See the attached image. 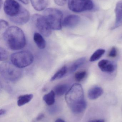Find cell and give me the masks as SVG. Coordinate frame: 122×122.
Wrapping results in <instances>:
<instances>
[{
    "instance_id": "cell-1",
    "label": "cell",
    "mask_w": 122,
    "mask_h": 122,
    "mask_svg": "<svg viewBox=\"0 0 122 122\" xmlns=\"http://www.w3.org/2000/svg\"><path fill=\"white\" fill-rule=\"evenodd\" d=\"M65 99L71 111L74 114L82 113L86 108L84 90L80 84L75 83L69 88L65 94Z\"/></svg>"
},
{
    "instance_id": "cell-2",
    "label": "cell",
    "mask_w": 122,
    "mask_h": 122,
    "mask_svg": "<svg viewBox=\"0 0 122 122\" xmlns=\"http://www.w3.org/2000/svg\"><path fill=\"white\" fill-rule=\"evenodd\" d=\"M3 37L6 46L11 50H20L26 46L24 33L17 26H12L8 28L4 32Z\"/></svg>"
},
{
    "instance_id": "cell-3",
    "label": "cell",
    "mask_w": 122,
    "mask_h": 122,
    "mask_svg": "<svg viewBox=\"0 0 122 122\" xmlns=\"http://www.w3.org/2000/svg\"><path fill=\"white\" fill-rule=\"evenodd\" d=\"M0 73L1 76L9 81L14 82L21 77L22 73L20 68L8 62H4L0 65Z\"/></svg>"
},
{
    "instance_id": "cell-4",
    "label": "cell",
    "mask_w": 122,
    "mask_h": 122,
    "mask_svg": "<svg viewBox=\"0 0 122 122\" xmlns=\"http://www.w3.org/2000/svg\"><path fill=\"white\" fill-rule=\"evenodd\" d=\"M43 16L52 29L60 30L62 25L63 13L60 10L54 8H49L44 10Z\"/></svg>"
},
{
    "instance_id": "cell-5",
    "label": "cell",
    "mask_w": 122,
    "mask_h": 122,
    "mask_svg": "<svg viewBox=\"0 0 122 122\" xmlns=\"http://www.w3.org/2000/svg\"><path fill=\"white\" fill-rule=\"evenodd\" d=\"M11 63L19 68L26 67L34 61L33 54L28 51H22L12 54L10 56Z\"/></svg>"
},
{
    "instance_id": "cell-6",
    "label": "cell",
    "mask_w": 122,
    "mask_h": 122,
    "mask_svg": "<svg viewBox=\"0 0 122 122\" xmlns=\"http://www.w3.org/2000/svg\"><path fill=\"white\" fill-rule=\"evenodd\" d=\"M68 6L73 12L81 13L92 10L94 5L92 0H69Z\"/></svg>"
},
{
    "instance_id": "cell-7",
    "label": "cell",
    "mask_w": 122,
    "mask_h": 122,
    "mask_svg": "<svg viewBox=\"0 0 122 122\" xmlns=\"http://www.w3.org/2000/svg\"><path fill=\"white\" fill-rule=\"evenodd\" d=\"M32 19L36 27L41 35L46 37L50 36L52 29L43 16L39 14H34Z\"/></svg>"
},
{
    "instance_id": "cell-8",
    "label": "cell",
    "mask_w": 122,
    "mask_h": 122,
    "mask_svg": "<svg viewBox=\"0 0 122 122\" xmlns=\"http://www.w3.org/2000/svg\"><path fill=\"white\" fill-rule=\"evenodd\" d=\"M23 6L15 0H5L4 4V10L9 19L17 16Z\"/></svg>"
},
{
    "instance_id": "cell-9",
    "label": "cell",
    "mask_w": 122,
    "mask_h": 122,
    "mask_svg": "<svg viewBox=\"0 0 122 122\" xmlns=\"http://www.w3.org/2000/svg\"><path fill=\"white\" fill-rule=\"evenodd\" d=\"M30 15L28 11L23 7L17 16L9 19L11 21L16 24L23 25L28 21Z\"/></svg>"
},
{
    "instance_id": "cell-10",
    "label": "cell",
    "mask_w": 122,
    "mask_h": 122,
    "mask_svg": "<svg viewBox=\"0 0 122 122\" xmlns=\"http://www.w3.org/2000/svg\"><path fill=\"white\" fill-rule=\"evenodd\" d=\"M80 20V17L77 15L74 14L69 15L64 19L62 22V25L65 28H72L76 26Z\"/></svg>"
},
{
    "instance_id": "cell-11",
    "label": "cell",
    "mask_w": 122,
    "mask_h": 122,
    "mask_svg": "<svg viewBox=\"0 0 122 122\" xmlns=\"http://www.w3.org/2000/svg\"><path fill=\"white\" fill-rule=\"evenodd\" d=\"M115 21L112 30L117 28L122 25V0H120L117 3L115 9Z\"/></svg>"
},
{
    "instance_id": "cell-12",
    "label": "cell",
    "mask_w": 122,
    "mask_h": 122,
    "mask_svg": "<svg viewBox=\"0 0 122 122\" xmlns=\"http://www.w3.org/2000/svg\"><path fill=\"white\" fill-rule=\"evenodd\" d=\"M98 65L102 71L107 73H112L114 71L116 68L115 65L113 62L105 59L99 62Z\"/></svg>"
},
{
    "instance_id": "cell-13",
    "label": "cell",
    "mask_w": 122,
    "mask_h": 122,
    "mask_svg": "<svg viewBox=\"0 0 122 122\" xmlns=\"http://www.w3.org/2000/svg\"><path fill=\"white\" fill-rule=\"evenodd\" d=\"M104 91L101 87L95 86L91 88L88 91V97L89 99L92 100L96 99L101 96Z\"/></svg>"
},
{
    "instance_id": "cell-14",
    "label": "cell",
    "mask_w": 122,
    "mask_h": 122,
    "mask_svg": "<svg viewBox=\"0 0 122 122\" xmlns=\"http://www.w3.org/2000/svg\"><path fill=\"white\" fill-rule=\"evenodd\" d=\"M32 5L36 10L40 11L44 10L48 5V0H30Z\"/></svg>"
},
{
    "instance_id": "cell-15",
    "label": "cell",
    "mask_w": 122,
    "mask_h": 122,
    "mask_svg": "<svg viewBox=\"0 0 122 122\" xmlns=\"http://www.w3.org/2000/svg\"><path fill=\"white\" fill-rule=\"evenodd\" d=\"M69 86L66 84L57 85L54 88V92L57 96H61L66 94L69 89Z\"/></svg>"
},
{
    "instance_id": "cell-16",
    "label": "cell",
    "mask_w": 122,
    "mask_h": 122,
    "mask_svg": "<svg viewBox=\"0 0 122 122\" xmlns=\"http://www.w3.org/2000/svg\"><path fill=\"white\" fill-rule=\"evenodd\" d=\"M33 39L39 48L43 49L46 47V41L41 34L38 33H34Z\"/></svg>"
},
{
    "instance_id": "cell-17",
    "label": "cell",
    "mask_w": 122,
    "mask_h": 122,
    "mask_svg": "<svg viewBox=\"0 0 122 122\" xmlns=\"http://www.w3.org/2000/svg\"><path fill=\"white\" fill-rule=\"evenodd\" d=\"M33 97L32 94L21 95L19 97L17 100V105L19 107H21L29 102Z\"/></svg>"
},
{
    "instance_id": "cell-18",
    "label": "cell",
    "mask_w": 122,
    "mask_h": 122,
    "mask_svg": "<svg viewBox=\"0 0 122 122\" xmlns=\"http://www.w3.org/2000/svg\"><path fill=\"white\" fill-rule=\"evenodd\" d=\"M55 95L53 90H51L50 92L44 95L43 97V100L48 106H51L55 102Z\"/></svg>"
},
{
    "instance_id": "cell-19",
    "label": "cell",
    "mask_w": 122,
    "mask_h": 122,
    "mask_svg": "<svg viewBox=\"0 0 122 122\" xmlns=\"http://www.w3.org/2000/svg\"><path fill=\"white\" fill-rule=\"evenodd\" d=\"M86 59L85 58L82 57L74 61L69 67V71L71 73L75 71L78 68L82 66L86 62Z\"/></svg>"
},
{
    "instance_id": "cell-20",
    "label": "cell",
    "mask_w": 122,
    "mask_h": 122,
    "mask_svg": "<svg viewBox=\"0 0 122 122\" xmlns=\"http://www.w3.org/2000/svg\"><path fill=\"white\" fill-rule=\"evenodd\" d=\"M68 68L66 65L62 66L57 71L53 76L51 78V81H53L57 79H61L64 76L67 72Z\"/></svg>"
},
{
    "instance_id": "cell-21",
    "label": "cell",
    "mask_w": 122,
    "mask_h": 122,
    "mask_svg": "<svg viewBox=\"0 0 122 122\" xmlns=\"http://www.w3.org/2000/svg\"><path fill=\"white\" fill-rule=\"evenodd\" d=\"M105 52V49H100L96 51L90 57V61L94 62L97 61L101 58Z\"/></svg>"
},
{
    "instance_id": "cell-22",
    "label": "cell",
    "mask_w": 122,
    "mask_h": 122,
    "mask_svg": "<svg viewBox=\"0 0 122 122\" xmlns=\"http://www.w3.org/2000/svg\"><path fill=\"white\" fill-rule=\"evenodd\" d=\"M9 54L8 51L3 48H0V61H4L8 59Z\"/></svg>"
},
{
    "instance_id": "cell-23",
    "label": "cell",
    "mask_w": 122,
    "mask_h": 122,
    "mask_svg": "<svg viewBox=\"0 0 122 122\" xmlns=\"http://www.w3.org/2000/svg\"><path fill=\"white\" fill-rule=\"evenodd\" d=\"M86 72L85 71H81L78 72L75 74L74 78L75 80L78 82L81 81L86 76Z\"/></svg>"
},
{
    "instance_id": "cell-24",
    "label": "cell",
    "mask_w": 122,
    "mask_h": 122,
    "mask_svg": "<svg viewBox=\"0 0 122 122\" xmlns=\"http://www.w3.org/2000/svg\"><path fill=\"white\" fill-rule=\"evenodd\" d=\"M60 108L57 105H53L50 106L48 109V111L50 114H54L57 113L60 110Z\"/></svg>"
},
{
    "instance_id": "cell-25",
    "label": "cell",
    "mask_w": 122,
    "mask_h": 122,
    "mask_svg": "<svg viewBox=\"0 0 122 122\" xmlns=\"http://www.w3.org/2000/svg\"><path fill=\"white\" fill-rule=\"evenodd\" d=\"M9 24L7 21L5 20H1L0 21V31L1 33L3 31L4 32L8 28Z\"/></svg>"
},
{
    "instance_id": "cell-26",
    "label": "cell",
    "mask_w": 122,
    "mask_h": 122,
    "mask_svg": "<svg viewBox=\"0 0 122 122\" xmlns=\"http://www.w3.org/2000/svg\"><path fill=\"white\" fill-rule=\"evenodd\" d=\"M117 51L116 48L113 47L111 49L109 54V56L111 58H114L117 56Z\"/></svg>"
},
{
    "instance_id": "cell-27",
    "label": "cell",
    "mask_w": 122,
    "mask_h": 122,
    "mask_svg": "<svg viewBox=\"0 0 122 122\" xmlns=\"http://www.w3.org/2000/svg\"><path fill=\"white\" fill-rule=\"evenodd\" d=\"M56 4L59 6H63L66 3L68 0H54Z\"/></svg>"
},
{
    "instance_id": "cell-28",
    "label": "cell",
    "mask_w": 122,
    "mask_h": 122,
    "mask_svg": "<svg viewBox=\"0 0 122 122\" xmlns=\"http://www.w3.org/2000/svg\"><path fill=\"white\" fill-rule=\"evenodd\" d=\"M44 117V115L43 114H40L37 116V117L36 119V122H39L40 120H42Z\"/></svg>"
},
{
    "instance_id": "cell-29",
    "label": "cell",
    "mask_w": 122,
    "mask_h": 122,
    "mask_svg": "<svg viewBox=\"0 0 122 122\" xmlns=\"http://www.w3.org/2000/svg\"><path fill=\"white\" fill-rule=\"evenodd\" d=\"M105 120L103 119H101L93 120H90L88 122H105Z\"/></svg>"
},
{
    "instance_id": "cell-30",
    "label": "cell",
    "mask_w": 122,
    "mask_h": 122,
    "mask_svg": "<svg viewBox=\"0 0 122 122\" xmlns=\"http://www.w3.org/2000/svg\"><path fill=\"white\" fill-rule=\"evenodd\" d=\"M6 110L4 109H1L0 110V115L2 116V115H4L6 113Z\"/></svg>"
},
{
    "instance_id": "cell-31",
    "label": "cell",
    "mask_w": 122,
    "mask_h": 122,
    "mask_svg": "<svg viewBox=\"0 0 122 122\" xmlns=\"http://www.w3.org/2000/svg\"><path fill=\"white\" fill-rule=\"evenodd\" d=\"M18 0L25 4H27L29 3V0Z\"/></svg>"
},
{
    "instance_id": "cell-32",
    "label": "cell",
    "mask_w": 122,
    "mask_h": 122,
    "mask_svg": "<svg viewBox=\"0 0 122 122\" xmlns=\"http://www.w3.org/2000/svg\"><path fill=\"white\" fill-rule=\"evenodd\" d=\"M55 122H66L64 120L62 119L59 118V119H57L55 121Z\"/></svg>"
},
{
    "instance_id": "cell-33",
    "label": "cell",
    "mask_w": 122,
    "mask_h": 122,
    "mask_svg": "<svg viewBox=\"0 0 122 122\" xmlns=\"http://www.w3.org/2000/svg\"><path fill=\"white\" fill-rule=\"evenodd\" d=\"M121 38H122V37H121Z\"/></svg>"
}]
</instances>
